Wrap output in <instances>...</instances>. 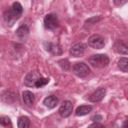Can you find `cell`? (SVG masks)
<instances>
[{"mask_svg": "<svg viewBox=\"0 0 128 128\" xmlns=\"http://www.w3.org/2000/svg\"><path fill=\"white\" fill-rule=\"evenodd\" d=\"M58 64H59V65L61 66V68L64 69V70H68V69L70 68V63H69V61H68L67 59L59 60V61H58Z\"/></svg>", "mask_w": 128, "mask_h": 128, "instance_id": "7402d4cb", "label": "cell"}, {"mask_svg": "<svg viewBox=\"0 0 128 128\" xmlns=\"http://www.w3.org/2000/svg\"><path fill=\"white\" fill-rule=\"evenodd\" d=\"M106 95V89L105 88H99L97 89L96 91H94L89 97H88V100L90 102H93V103H96V102H100Z\"/></svg>", "mask_w": 128, "mask_h": 128, "instance_id": "ba28073f", "label": "cell"}, {"mask_svg": "<svg viewBox=\"0 0 128 128\" xmlns=\"http://www.w3.org/2000/svg\"><path fill=\"white\" fill-rule=\"evenodd\" d=\"M58 102H59V99H58L56 96H54V95L47 96V97L43 100V104H44L47 108H49V109L54 108V107L58 104Z\"/></svg>", "mask_w": 128, "mask_h": 128, "instance_id": "7c38bea8", "label": "cell"}, {"mask_svg": "<svg viewBox=\"0 0 128 128\" xmlns=\"http://www.w3.org/2000/svg\"><path fill=\"white\" fill-rule=\"evenodd\" d=\"M101 18L100 17H92V18H90V19H88V20H86L85 21V27H89V26H91V25H94V24H96V22H98L99 20H100Z\"/></svg>", "mask_w": 128, "mask_h": 128, "instance_id": "44dd1931", "label": "cell"}, {"mask_svg": "<svg viewBox=\"0 0 128 128\" xmlns=\"http://www.w3.org/2000/svg\"><path fill=\"white\" fill-rule=\"evenodd\" d=\"M86 50V45L83 44V43H75L71 46L70 48V54L73 56V57H80L84 54Z\"/></svg>", "mask_w": 128, "mask_h": 128, "instance_id": "52a82bcc", "label": "cell"}, {"mask_svg": "<svg viewBox=\"0 0 128 128\" xmlns=\"http://www.w3.org/2000/svg\"><path fill=\"white\" fill-rule=\"evenodd\" d=\"M4 93H5V94H2L1 99H2V101L5 102V103H13L14 100L17 99L16 95H15L13 92H10V91L8 92V91H6V92H4Z\"/></svg>", "mask_w": 128, "mask_h": 128, "instance_id": "9a60e30c", "label": "cell"}, {"mask_svg": "<svg viewBox=\"0 0 128 128\" xmlns=\"http://www.w3.org/2000/svg\"><path fill=\"white\" fill-rule=\"evenodd\" d=\"M90 127H103V125H102V124H99V123H97V122H95V123L91 124Z\"/></svg>", "mask_w": 128, "mask_h": 128, "instance_id": "d4e9b609", "label": "cell"}, {"mask_svg": "<svg viewBox=\"0 0 128 128\" xmlns=\"http://www.w3.org/2000/svg\"><path fill=\"white\" fill-rule=\"evenodd\" d=\"M23 12V7L19 2H14L10 9L4 12V20L7 25L12 26L16 20H18Z\"/></svg>", "mask_w": 128, "mask_h": 128, "instance_id": "6da1fadb", "label": "cell"}, {"mask_svg": "<svg viewBox=\"0 0 128 128\" xmlns=\"http://www.w3.org/2000/svg\"><path fill=\"white\" fill-rule=\"evenodd\" d=\"M44 26L46 29L54 30L58 26V17L54 13H49L44 17Z\"/></svg>", "mask_w": 128, "mask_h": 128, "instance_id": "5b68a950", "label": "cell"}, {"mask_svg": "<svg viewBox=\"0 0 128 128\" xmlns=\"http://www.w3.org/2000/svg\"><path fill=\"white\" fill-rule=\"evenodd\" d=\"M113 1H114V4L116 6H123L124 4L127 3L128 0H113Z\"/></svg>", "mask_w": 128, "mask_h": 128, "instance_id": "603a6c76", "label": "cell"}, {"mask_svg": "<svg viewBox=\"0 0 128 128\" xmlns=\"http://www.w3.org/2000/svg\"><path fill=\"white\" fill-rule=\"evenodd\" d=\"M39 77L40 75L37 72H29L24 79V84L28 87H35V82Z\"/></svg>", "mask_w": 128, "mask_h": 128, "instance_id": "9c48e42d", "label": "cell"}, {"mask_svg": "<svg viewBox=\"0 0 128 128\" xmlns=\"http://www.w3.org/2000/svg\"><path fill=\"white\" fill-rule=\"evenodd\" d=\"M0 125L1 126H4V127H11L12 126V123H11V120L9 117L7 116H0Z\"/></svg>", "mask_w": 128, "mask_h": 128, "instance_id": "ffe728a7", "label": "cell"}, {"mask_svg": "<svg viewBox=\"0 0 128 128\" xmlns=\"http://www.w3.org/2000/svg\"><path fill=\"white\" fill-rule=\"evenodd\" d=\"M73 73L80 77V78H84L86 76H88L90 74V68L88 67L87 64H85L84 62H77L73 65Z\"/></svg>", "mask_w": 128, "mask_h": 128, "instance_id": "3957f363", "label": "cell"}, {"mask_svg": "<svg viewBox=\"0 0 128 128\" xmlns=\"http://www.w3.org/2000/svg\"><path fill=\"white\" fill-rule=\"evenodd\" d=\"M88 45L94 49H102L105 45V40L101 35L94 34L88 38Z\"/></svg>", "mask_w": 128, "mask_h": 128, "instance_id": "277c9868", "label": "cell"}, {"mask_svg": "<svg viewBox=\"0 0 128 128\" xmlns=\"http://www.w3.org/2000/svg\"><path fill=\"white\" fill-rule=\"evenodd\" d=\"M118 67L120 68V70L127 73L128 72V59L126 57L120 58V60L118 61Z\"/></svg>", "mask_w": 128, "mask_h": 128, "instance_id": "e0dca14e", "label": "cell"}, {"mask_svg": "<svg viewBox=\"0 0 128 128\" xmlns=\"http://www.w3.org/2000/svg\"><path fill=\"white\" fill-rule=\"evenodd\" d=\"M29 32H30V30H29L28 25H26V24L23 23V24L20 25V26L18 27V29L16 30V35H17L20 39H26L27 36L29 35Z\"/></svg>", "mask_w": 128, "mask_h": 128, "instance_id": "8fae6325", "label": "cell"}, {"mask_svg": "<svg viewBox=\"0 0 128 128\" xmlns=\"http://www.w3.org/2000/svg\"><path fill=\"white\" fill-rule=\"evenodd\" d=\"M17 125L19 128H28L30 126V120L26 116H21L18 118Z\"/></svg>", "mask_w": 128, "mask_h": 128, "instance_id": "2e32d148", "label": "cell"}, {"mask_svg": "<svg viewBox=\"0 0 128 128\" xmlns=\"http://www.w3.org/2000/svg\"><path fill=\"white\" fill-rule=\"evenodd\" d=\"M72 110H73V104H72L70 101L66 100V101H63V102H62V104H61L60 107H59L58 112H59V114H60L62 117L66 118V117H68V116L71 115Z\"/></svg>", "mask_w": 128, "mask_h": 128, "instance_id": "8992f818", "label": "cell"}, {"mask_svg": "<svg viewBox=\"0 0 128 128\" xmlns=\"http://www.w3.org/2000/svg\"><path fill=\"white\" fill-rule=\"evenodd\" d=\"M46 49L48 51L52 52L53 54H60L61 53V49L59 48V46L58 45H55V44H52V43H49Z\"/></svg>", "mask_w": 128, "mask_h": 128, "instance_id": "ac0fdd59", "label": "cell"}, {"mask_svg": "<svg viewBox=\"0 0 128 128\" xmlns=\"http://www.w3.org/2000/svg\"><path fill=\"white\" fill-rule=\"evenodd\" d=\"M91 120L94 121V122L100 121V120H102V116H101V115H94V116L91 118Z\"/></svg>", "mask_w": 128, "mask_h": 128, "instance_id": "cb8c5ba5", "label": "cell"}, {"mask_svg": "<svg viewBox=\"0 0 128 128\" xmlns=\"http://www.w3.org/2000/svg\"><path fill=\"white\" fill-rule=\"evenodd\" d=\"M48 82H49V79H47V78H44V77H41V76H40V77L36 80V82H35V87H36V88L43 87V86H45Z\"/></svg>", "mask_w": 128, "mask_h": 128, "instance_id": "d6986e66", "label": "cell"}, {"mask_svg": "<svg viewBox=\"0 0 128 128\" xmlns=\"http://www.w3.org/2000/svg\"><path fill=\"white\" fill-rule=\"evenodd\" d=\"M109 57L105 54H94L89 57L88 62L96 68H104L109 64Z\"/></svg>", "mask_w": 128, "mask_h": 128, "instance_id": "7a4b0ae2", "label": "cell"}, {"mask_svg": "<svg viewBox=\"0 0 128 128\" xmlns=\"http://www.w3.org/2000/svg\"><path fill=\"white\" fill-rule=\"evenodd\" d=\"M114 50H115L117 53H119V54H123V55H127V54H128V47H127V45H126L123 41H121V40H118V41L115 43V45H114Z\"/></svg>", "mask_w": 128, "mask_h": 128, "instance_id": "4fadbf2b", "label": "cell"}, {"mask_svg": "<svg viewBox=\"0 0 128 128\" xmlns=\"http://www.w3.org/2000/svg\"><path fill=\"white\" fill-rule=\"evenodd\" d=\"M92 109H93V107L91 105H81V106L77 107L75 114L77 116H84V115H87L89 112H91Z\"/></svg>", "mask_w": 128, "mask_h": 128, "instance_id": "5bb4252c", "label": "cell"}, {"mask_svg": "<svg viewBox=\"0 0 128 128\" xmlns=\"http://www.w3.org/2000/svg\"><path fill=\"white\" fill-rule=\"evenodd\" d=\"M22 99H23V102H24L25 105L32 106L34 101H35V96H34V94L31 91L26 90V91H24L22 93Z\"/></svg>", "mask_w": 128, "mask_h": 128, "instance_id": "30bf717a", "label": "cell"}]
</instances>
